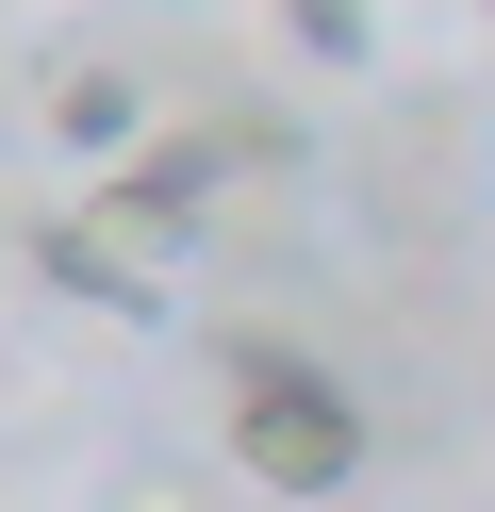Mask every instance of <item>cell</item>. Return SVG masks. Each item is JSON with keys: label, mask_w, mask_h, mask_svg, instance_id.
<instances>
[{"label": "cell", "mask_w": 495, "mask_h": 512, "mask_svg": "<svg viewBox=\"0 0 495 512\" xmlns=\"http://www.w3.org/2000/svg\"><path fill=\"white\" fill-rule=\"evenodd\" d=\"M231 463H248L264 496H347V479H363L347 380L297 364V347H231Z\"/></svg>", "instance_id": "cell-1"}, {"label": "cell", "mask_w": 495, "mask_h": 512, "mask_svg": "<svg viewBox=\"0 0 495 512\" xmlns=\"http://www.w3.org/2000/svg\"><path fill=\"white\" fill-rule=\"evenodd\" d=\"M33 281H66V298H83V314H116V331H165V232H132L116 199L33 215Z\"/></svg>", "instance_id": "cell-2"}, {"label": "cell", "mask_w": 495, "mask_h": 512, "mask_svg": "<svg viewBox=\"0 0 495 512\" xmlns=\"http://www.w3.org/2000/svg\"><path fill=\"white\" fill-rule=\"evenodd\" d=\"M264 149H281L264 116H231V133H132L99 199H116L132 232H165V248H182V232H198V199H215V166H264Z\"/></svg>", "instance_id": "cell-3"}, {"label": "cell", "mask_w": 495, "mask_h": 512, "mask_svg": "<svg viewBox=\"0 0 495 512\" xmlns=\"http://www.w3.org/2000/svg\"><path fill=\"white\" fill-rule=\"evenodd\" d=\"M50 133L83 149V166H116V149L149 133V83H132V67H66V83H50Z\"/></svg>", "instance_id": "cell-4"}, {"label": "cell", "mask_w": 495, "mask_h": 512, "mask_svg": "<svg viewBox=\"0 0 495 512\" xmlns=\"http://www.w3.org/2000/svg\"><path fill=\"white\" fill-rule=\"evenodd\" d=\"M281 34H297V67H363L380 50V0H281Z\"/></svg>", "instance_id": "cell-5"}, {"label": "cell", "mask_w": 495, "mask_h": 512, "mask_svg": "<svg viewBox=\"0 0 495 512\" xmlns=\"http://www.w3.org/2000/svg\"><path fill=\"white\" fill-rule=\"evenodd\" d=\"M479 17H495V0H479Z\"/></svg>", "instance_id": "cell-6"}]
</instances>
